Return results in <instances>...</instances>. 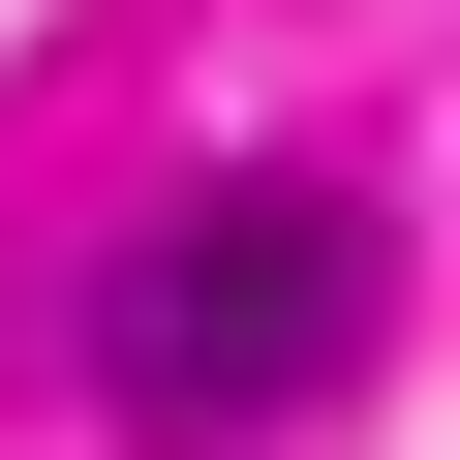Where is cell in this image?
<instances>
[{
    "mask_svg": "<svg viewBox=\"0 0 460 460\" xmlns=\"http://www.w3.org/2000/svg\"><path fill=\"white\" fill-rule=\"evenodd\" d=\"M368 368V215L338 184H184L154 246L93 277V399L154 429V460H246V429H307Z\"/></svg>",
    "mask_w": 460,
    "mask_h": 460,
    "instance_id": "cell-1",
    "label": "cell"
}]
</instances>
